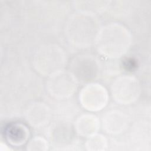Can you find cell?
Listing matches in <instances>:
<instances>
[{
  "label": "cell",
  "mask_w": 151,
  "mask_h": 151,
  "mask_svg": "<svg viewBox=\"0 0 151 151\" xmlns=\"http://www.w3.org/2000/svg\"><path fill=\"white\" fill-rule=\"evenodd\" d=\"M132 43V35L124 26L110 23L101 27L95 41L97 51L109 58L123 55Z\"/></svg>",
  "instance_id": "1"
},
{
  "label": "cell",
  "mask_w": 151,
  "mask_h": 151,
  "mask_svg": "<svg viewBox=\"0 0 151 151\" xmlns=\"http://www.w3.org/2000/svg\"><path fill=\"white\" fill-rule=\"evenodd\" d=\"M100 28V22L94 14L81 11L68 19L65 34L73 45L87 48L95 43Z\"/></svg>",
  "instance_id": "2"
},
{
  "label": "cell",
  "mask_w": 151,
  "mask_h": 151,
  "mask_svg": "<svg viewBox=\"0 0 151 151\" xmlns=\"http://www.w3.org/2000/svg\"><path fill=\"white\" fill-rule=\"evenodd\" d=\"M65 63L64 51L55 44H47L40 47L33 58L34 67L37 71L48 77L63 70Z\"/></svg>",
  "instance_id": "3"
},
{
  "label": "cell",
  "mask_w": 151,
  "mask_h": 151,
  "mask_svg": "<svg viewBox=\"0 0 151 151\" xmlns=\"http://www.w3.org/2000/svg\"><path fill=\"white\" fill-rule=\"evenodd\" d=\"M113 99L121 104H130L137 100L140 94V86L134 77L127 75L116 78L111 86Z\"/></svg>",
  "instance_id": "4"
},
{
  "label": "cell",
  "mask_w": 151,
  "mask_h": 151,
  "mask_svg": "<svg viewBox=\"0 0 151 151\" xmlns=\"http://www.w3.org/2000/svg\"><path fill=\"white\" fill-rule=\"evenodd\" d=\"M77 83L70 71L61 70L48 77L47 89L48 93L54 98L67 99L76 91Z\"/></svg>",
  "instance_id": "5"
},
{
  "label": "cell",
  "mask_w": 151,
  "mask_h": 151,
  "mask_svg": "<svg viewBox=\"0 0 151 151\" xmlns=\"http://www.w3.org/2000/svg\"><path fill=\"white\" fill-rule=\"evenodd\" d=\"M71 73L77 82L88 83L97 78L100 73V64L97 59L90 55H81L75 57L71 62Z\"/></svg>",
  "instance_id": "6"
},
{
  "label": "cell",
  "mask_w": 151,
  "mask_h": 151,
  "mask_svg": "<svg viewBox=\"0 0 151 151\" xmlns=\"http://www.w3.org/2000/svg\"><path fill=\"white\" fill-rule=\"evenodd\" d=\"M79 99L84 109L91 111H97L106 106L109 94L106 88L102 85L90 83L81 89Z\"/></svg>",
  "instance_id": "7"
},
{
  "label": "cell",
  "mask_w": 151,
  "mask_h": 151,
  "mask_svg": "<svg viewBox=\"0 0 151 151\" xmlns=\"http://www.w3.org/2000/svg\"><path fill=\"white\" fill-rule=\"evenodd\" d=\"M127 116L120 110L107 111L102 117V126L109 134H119L124 131L128 124Z\"/></svg>",
  "instance_id": "8"
},
{
  "label": "cell",
  "mask_w": 151,
  "mask_h": 151,
  "mask_svg": "<svg viewBox=\"0 0 151 151\" xmlns=\"http://www.w3.org/2000/svg\"><path fill=\"white\" fill-rule=\"evenodd\" d=\"M24 116L27 122L34 127H41L47 124L50 119V110L44 103L36 102L30 104L25 110Z\"/></svg>",
  "instance_id": "9"
},
{
  "label": "cell",
  "mask_w": 151,
  "mask_h": 151,
  "mask_svg": "<svg viewBox=\"0 0 151 151\" xmlns=\"http://www.w3.org/2000/svg\"><path fill=\"white\" fill-rule=\"evenodd\" d=\"M49 137L51 142L55 146L67 147L71 145L74 140V131L68 124L57 123L51 127Z\"/></svg>",
  "instance_id": "10"
},
{
  "label": "cell",
  "mask_w": 151,
  "mask_h": 151,
  "mask_svg": "<svg viewBox=\"0 0 151 151\" xmlns=\"http://www.w3.org/2000/svg\"><path fill=\"white\" fill-rule=\"evenodd\" d=\"M99 128L100 121L98 117L93 114H83L75 122V131L82 136L88 137L96 134Z\"/></svg>",
  "instance_id": "11"
},
{
  "label": "cell",
  "mask_w": 151,
  "mask_h": 151,
  "mask_svg": "<svg viewBox=\"0 0 151 151\" xmlns=\"http://www.w3.org/2000/svg\"><path fill=\"white\" fill-rule=\"evenodd\" d=\"M29 136V130L22 124H15L8 128L7 138L14 145H20L25 143Z\"/></svg>",
  "instance_id": "12"
},
{
  "label": "cell",
  "mask_w": 151,
  "mask_h": 151,
  "mask_svg": "<svg viewBox=\"0 0 151 151\" xmlns=\"http://www.w3.org/2000/svg\"><path fill=\"white\" fill-rule=\"evenodd\" d=\"M87 137L85 143V146L87 150L103 151L106 149L107 140L104 136L96 133Z\"/></svg>",
  "instance_id": "13"
},
{
  "label": "cell",
  "mask_w": 151,
  "mask_h": 151,
  "mask_svg": "<svg viewBox=\"0 0 151 151\" xmlns=\"http://www.w3.org/2000/svg\"><path fill=\"white\" fill-rule=\"evenodd\" d=\"M47 140L41 136H35L28 143L27 150L29 151H45L48 150Z\"/></svg>",
  "instance_id": "14"
}]
</instances>
